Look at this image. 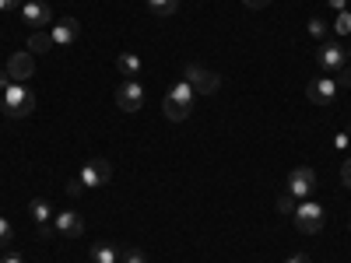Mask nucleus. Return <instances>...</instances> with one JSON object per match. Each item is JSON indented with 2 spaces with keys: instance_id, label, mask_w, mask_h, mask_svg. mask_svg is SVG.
<instances>
[{
  "instance_id": "1",
  "label": "nucleus",
  "mask_w": 351,
  "mask_h": 263,
  "mask_svg": "<svg viewBox=\"0 0 351 263\" xmlns=\"http://www.w3.org/2000/svg\"><path fill=\"white\" fill-rule=\"evenodd\" d=\"M0 109H4V116H11V120H25V116L36 109V92L28 84L14 81L0 92Z\"/></svg>"
},
{
  "instance_id": "2",
  "label": "nucleus",
  "mask_w": 351,
  "mask_h": 263,
  "mask_svg": "<svg viewBox=\"0 0 351 263\" xmlns=\"http://www.w3.org/2000/svg\"><path fill=\"white\" fill-rule=\"evenodd\" d=\"M193 99H197V92H193V88H190L186 81H176V84L169 88L165 102H162L165 120H172V123L186 120V116H190V109H193Z\"/></svg>"
},
{
  "instance_id": "3",
  "label": "nucleus",
  "mask_w": 351,
  "mask_h": 263,
  "mask_svg": "<svg viewBox=\"0 0 351 263\" xmlns=\"http://www.w3.org/2000/svg\"><path fill=\"white\" fill-rule=\"evenodd\" d=\"M295 228L299 231H306V236H316L319 228H324V208H319L316 200H302V203H295Z\"/></svg>"
},
{
  "instance_id": "4",
  "label": "nucleus",
  "mask_w": 351,
  "mask_h": 263,
  "mask_svg": "<svg viewBox=\"0 0 351 263\" xmlns=\"http://www.w3.org/2000/svg\"><path fill=\"white\" fill-rule=\"evenodd\" d=\"M183 81L193 88L197 95H215V92H218V84H221V77H218L215 71L200 67V64H190V67H186V74H183Z\"/></svg>"
},
{
  "instance_id": "5",
  "label": "nucleus",
  "mask_w": 351,
  "mask_h": 263,
  "mask_svg": "<svg viewBox=\"0 0 351 263\" xmlns=\"http://www.w3.org/2000/svg\"><path fill=\"white\" fill-rule=\"evenodd\" d=\"M77 179H81L84 190H99V186H106V183L112 179V165H109L106 158H92V162L81 168Z\"/></svg>"
},
{
  "instance_id": "6",
  "label": "nucleus",
  "mask_w": 351,
  "mask_h": 263,
  "mask_svg": "<svg viewBox=\"0 0 351 263\" xmlns=\"http://www.w3.org/2000/svg\"><path fill=\"white\" fill-rule=\"evenodd\" d=\"M116 105H120L123 112H137L144 105V88L137 77H123L120 88H116Z\"/></svg>"
},
{
  "instance_id": "7",
  "label": "nucleus",
  "mask_w": 351,
  "mask_h": 263,
  "mask_svg": "<svg viewBox=\"0 0 351 263\" xmlns=\"http://www.w3.org/2000/svg\"><path fill=\"white\" fill-rule=\"evenodd\" d=\"M313 190H316V172H313L309 165H295V168H291V175H288V193L299 197V200H309Z\"/></svg>"
},
{
  "instance_id": "8",
  "label": "nucleus",
  "mask_w": 351,
  "mask_h": 263,
  "mask_svg": "<svg viewBox=\"0 0 351 263\" xmlns=\"http://www.w3.org/2000/svg\"><path fill=\"white\" fill-rule=\"evenodd\" d=\"M337 88H341V84H337L334 77H313V81L306 84V99L316 102V105H334Z\"/></svg>"
},
{
  "instance_id": "9",
  "label": "nucleus",
  "mask_w": 351,
  "mask_h": 263,
  "mask_svg": "<svg viewBox=\"0 0 351 263\" xmlns=\"http://www.w3.org/2000/svg\"><path fill=\"white\" fill-rule=\"evenodd\" d=\"M28 214H32V221H36V228H39V236L43 239H53V208H49V200H43V197H36L32 203H28Z\"/></svg>"
},
{
  "instance_id": "10",
  "label": "nucleus",
  "mask_w": 351,
  "mask_h": 263,
  "mask_svg": "<svg viewBox=\"0 0 351 263\" xmlns=\"http://www.w3.org/2000/svg\"><path fill=\"white\" fill-rule=\"evenodd\" d=\"M344 56H348V53H344V46H337V42H324V46L316 49V64L334 77V74L344 67Z\"/></svg>"
},
{
  "instance_id": "11",
  "label": "nucleus",
  "mask_w": 351,
  "mask_h": 263,
  "mask_svg": "<svg viewBox=\"0 0 351 263\" xmlns=\"http://www.w3.org/2000/svg\"><path fill=\"white\" fill-rule=\"evenodd\" d=\"M8 77H18L21 84H25L28 77H36V60H32V53H28V49L14 53L11 60H8Z\"/></svg>"
},
{
  "instance_id": "12",
  "label": "nucleus",
  "mask_w": 351,
  "mask_h": 263,
  "mask_svg": "<svg viewBox=\"0 0 351 263\" xmlns=\"http://www.w3.org/2000/svg\"><path fill=\"white\" fill-rule=\"evenodd\" d=\"M21 18L32 28H43V25L53 21V11H49V4H43V0H25V4H21Z\"/></svg>"
},
{
  "instance_id": "13",
  "label": "nucleus",
  "mask_w": 351,
  "mask_h": 263,
  "mask_svg": "<svg viewBox=\"0 0 351 263\" xmlns=\"http://www.w3.org/2000/svg\"><path fill=\"white\" fill-rule=\"evenodd\" d=\"M49 36H53V46H71V42H77V36H81V21H77V18L56 21Z\"/></svg>"
},
{
  "instance_id": "14",
  "label": "nucleus",
  "mask_w": 351,
  "mask_h": 263,
  "mask_svg": "<svg viewBox=\"0 0 351 263\" xmlns=\"http://www.w3.org/2000/svg\"><path fill=\"white\" fill-rule=\"evenodd\" d=\"M53 228H56V236H67V239H77L81 231H84V221L74 214V211H60L53 218Z\"/></svg>"
},
{
  "instance_id": "15",
  "label": "nucleus",
  "mask_w": 351,
  "mask_h": 263,
  "mask_svg": "<svg viewBox=\"0 0 351 263\" xmlns=\"http://www.w3.org/2000/svg\"><path fill=\"white\" fill-rule=\"evenodd\" d=\"M116 71H120L123 77H137L141 74V56L137 53H120L116 56Z\"/></svg>"
},
{
  "instance_id": "16",
  "label": "nucleus",
  "mask_w": 351,
  "mask_h": 263,
  "mask_svg": "<svg viewBox=\"0 0 351 263\" xmlns=\"http://www.w3.org/2000/svg\"><path fill=\"white\" fill-rule=\"evenodd\" d=\"M92 263H120V253L109 242H95L92 246Z\"/></svg>"
},
{
  "instance_id": "17",
  "label": "nucleus",
  "mask_w": 351,
  "mask_h": 263,
  "mask_svg": "<svg viewBox=\"0 0 351 263\" xmlns=\"http://www.w3.org/2000/svg\"><path fill=\"white\" fill-rule=\"evenodd\" d=\"M28 49H32V53H49L53 49V36H46L43 28H32V36H28Z\"/></svg>"
},
{
  "instance_id": "18",
  "label": "nucleus",
  "mask_w": 351,
  "mask_h": 263,
  "mask_svg": "<svg viewBox=\"0 0 351 263\" xmlns=\"http://www.w3.org/2000/svg\"><path fill=\"white\" fill-rule=\"evenodd\" d=\"M148 8H152V14H158V18H172L176 11H180V0H148Z\"/></svg>"
},
{
  "instance_id": "19",
  "label": "nucleus",
  "mask_w": 351,
  "mask_h": 263,
  "mask_svg": "<svg viewBox=\"0 0 351 263\" xmlns=\"http://www.w3.org/2000/svg\"><path fill=\"white\" fill-rule=\"evenodd\" d=\"M120 263H148V253L137 249V246H127V249L120 253Z\"/></svg>"
},
{
  "instance_id": "20",
  "label": "nucleus",
  "mask_w": 351,
  "mask_h": 263,
  "mask_svg": "<svg viewBox=\"0 0 351 263\" xmlns=\"http://www.w3.org/2000/svg\"><path fill=\"white\" fill-rule=\"evenodd\" d=\"M334 32H337V36H351V11H341V14L334 18Z\"/></svg>"
},
{
  "instance_id": "21",
  "label": "nucleus",
  "mask_w": 351,
  "mask_h": 263,
  "mask_svg": "<svg viewBox=\"0 0 351 263\" xmlns=\"http://www.w3.org/2000/svg\"><path fill=\"white\" fill-rule=\"evenodd\" d=\"M306 28H309V36H313V39H324V36H327L324 18H309V25H306Z\"/></svg>"
},
{
  "instance_id": "22",
  "label": "nucleus",
  "mask_w": 351,
  "mask_h": 263,
  "mask_svg": "<svg viewBox=\"0 0 351 263\" xmlns=\"http://www.w3.org/2000/svg\"><path fill=\"white\" fill-rule=\"evenodd\" d=\"M278 211H281V214H295V197H291V193L278 197Z\"/></svg>"
},
{
  "instance_id": "23",
  "label": "nucleus",
  "mask_w": 351,
  "mask_h": 263,
  "mask_svg": "<svg viewBox=\"0 0 351 263\" xmlns=\"http://www.w3.org/2000/svg\"><path fill=\"white\" fill-rule=\"evenodd\" d=\"M11 236H14L11 221H8V218H0V246H8V242H11Z\"/></svg>"
},
{
  "instance_id": "24",
  "label": "nucleus",
  "mask_w": 351,
  "mask_h": 263,
  "mask_svg": "<svg viewBox=\"0 0 351 263\" xmlns=\"http://www.w3.org/2000/svg\"><path fill=\"white\" fill-rule=\"evenodd\" d=\"M334 81H337V84H344V88H351V67H341V71L334 74Z\"/></svg>"
},
{
  "instance_id": "25",
  "label": "nucleus",
  "mask_w": 351,
  "mask_h": 263,
  "mask_svg": "<svg viewBox=\"0 0 351 263\" xmlns=\"http://www.w3.org/2000/svg\"><path fill=\"white\" fill-rule=\"evenodd\" d=\"M341 179H344V190H351V158H344L341 165Z\"/></svg>"
},
{
  "instance_id": "26",
  "label": "nucleus",
  "mask_w": 351,
  "mask_h": 263,
  "mask_svg": "<svg viewBox=\"0 0 351 263\" xmlns=\"http://www.w3.org/2000/svg\"><path fill=\"white\" fill-rule=\"evenodd\" d=\"M81 193H84L81 179H71V183H67V197H81Z\"/></svg>"
},
{
  "instance_id": "27",
  "label": "nucleus",
  "mask_w": 351,
  "mask_h": 263,
  "mask_svg": "<svg viewBox=\"0 0 351 263\" xmlns=\"http://www.w3.org/2000/svg\"><path fill=\"white\" fill-rule=\"evenodd\" d=\"M243 4H246V8H253V11H260V8H267L271 0H243Z\"/></svg>"
},
{
  "instance_id": "28",
  "label": "nucleus",
  "mask_w": 351,
  "mask_h": 263,
  "mask_svg": "<svg viewBox=\"0 0 351 263\" xmlns=\"http://www.w3.org/2000/svg\"><path fill=\"white\" fill-rule=\"evenodd\" d=\"M14 8H21V0H0V11H14Z\"/></svg>"
},
{
  "instance_id": "29",
  "label": "nucleus",
  "mask_w": 351,
  "mask_h": 263,
  "mask_svg": "<svg viewBox=\"0 0 351 263\" xmlns=\"http://www.w3.org/2000/svg\"><path fill=\"white\" fill-rule=\"evenodd\" d=\"M285 263H309V256H302V253H291Z\"/></svg>"
},
{
  "instance_id": "30",
  "label": "nucleus",
  "mask_w": 351,
  "mask_h": 263,
  "mask_svg": "<svg viewBox=\"0 0 351 263\" xmlns=\"http://www.w3.org/2000/svg\"><path fill=\"white\" fill-rule=\"evenodd\" d=\"M0 263H25L18 253H8V256H0Z\"/></svg>"
},
{
  "instance_id": "31",
  "label": "nucleus",
  "mask_w": 351,
  "mask_h": 263,
  "mask_svg": "<svg viewBox=\"0 0 351 263\" xmlns=\"http://www.w3.org/2000/svg\"><path fill=\"white\" fill-rule=\"evenodd\" d=\"M330 8L341 14V11H348V0H330Z\"/></svg>"
},
{
  "instance_id": "32",
  "label": "nucleus",
  "mask_w": 351,
  "mask_h": 263,
  "mask_svg": "<svg viewBox=\"0 0 351 263\" xmlns=\"http://www.w3.org/2000/svg\"><path fill=\"white\" fill-rule=\"evenodd\" d=\"M8 88V71H0V92Z\"/></svg>"
},
{
  "instance_id": "33",
  "label": "nucleus",
  "mask_w": 351,
  "mask_h": 263,
  "mask_svg": "<svg viewBox=\"0 0 351 263\" xmlns=\"http://www.w3.org/2000/svg\"><path fill=\"white\" fill-rule=\"evenodd\" d=\"M348 56H351V49H348Z\"/></svg>"
}]
</instances>
